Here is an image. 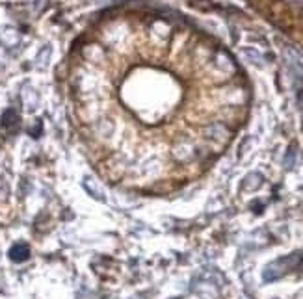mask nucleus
<instances>
[{
  "label": "nucleus",
  "mask_w": 303,
  "mask_h": 299,
  "mask_svg": "<svg viewBox=\"0 0 303 299\" xmlns=\"http://www.w3.org/2000/svg\"><path fill=\"white\" fill-rule=\"evenodd\" d=\"M240 56L246 60L247 64L255 65V67H258V69H263L264 67V56L257 51V48H253V46H244V48L240 51Z\"/></svg>",
  "instance_id": "obj_2"
},
{
  "label": "nucleus",
  "mask_w": 303,
  "mask_h": 299,
  "mask_svg": "<svg viewBox=\"0 0 303 299\" xmlns=\"http://www.w3.org/2000/svg\"><path fill=\"white\" fill-rule=\"evenodd\" d=\"M51 56H52V48L49 45H45L37 52V56H35V67L37 69H47L49 64H51Z\"/></svg>",
  "instance_id": "obj_6"
},
{
  "label": "nucleus",
  "mask_w": 303,
  "mask_h": 299,
  "mask_svg": "<svg viewBox=\"0 0 303 299\" xmlns=\"http://www.w3.org/2000/svg\"><path fill=\"white\" fill-rule=\"evenodd\" d=\"M0 41H2L4 45H8V46L17 45V43H19V34H17V30H13V28H2V30H0Z\"/></svg>",
  "instance_id": "obj_8"
},
{
  "label": "nucleus",
  "mask_w": 303,
  "mask_h": 299,
  "mask_svg": "<svg viewBox=\"0 0 303 299\" xmlns=\"http://www.w3.org/2000/svg\"><path fill=\"white\" fill-rule=\"evenodd\" d=\"M136 299H140V297H136Z\"/></svg>",
  "instance_id": "obj_10"
},
{
  "label": "nucleus",
  "mask_w": 303,
  "mask_h": 299,
  "mask_svg": "<svg viewBox=\"0 0 303 299\" xmlns=\"http://www.w3.org/2000/svg\"><path fill=\"white\" fill-rule=\"evenodd\" d=\"M301 264H303V253H299V251L285 255V257H279V259L272 260L263 270V281L274 282L277 281V279H281V277L288 275L290 271L297 270Z\"/></svg>",
  "instance_id": "obj_1"
},
{
  "label": "nucleus",
  "mask_w": 303,
  "mask_h": 299,
  "mask_svg": "<svg viewBox=\"0 0 303 299\" xmlns=\"http://www.w3.org/2000/svg\"><path fill=\"white\" fill-rule=\"evenodd\" d=\"M8 257H10L12 262H24V260H28L30 257V247L26 243L19 242L15 243V245H12V249L8 251Z\"/></svg>",
  "instance_id": "obj_3"
},
{
  "label": "nucleus",
  "mask_w": 303,
  "mask_h": 299,
  "mask_svg": "<svg viewBox=\"0 0 303 299\" xmlns=\"http://www.w3.org/2000/svg\"><path fill=\"white\" fill-rule=\"evenodd\" d=\"M294 156H296V149H294V147H290L288 155H286V160H285L286 167H292V164H294Z\"/></svg>",
  "instance_id": "obj_9"
},
{
  "label": "nucleus",
  "mask_w": 303,
  "mask_h": 299,
  "mask_svg": "<svg viewBox=\"0 0 303 299\" xmlns=\"http://www.w3.org/2000/svg\"><path fill=\"white\" fill-rule=\"evenodd\" d=\"M263 175L261 173H249L246 178H244V182H242V190H247V191H253V190H258L261 186H263Z\"/></svg>",
  "instance_id": "obj_5"
},
{
  "label": "nucleus",
  "mask_w": 303,
  "mask_h": 299,
  "mask_svg": "<svg viewBox=\"0 0 303 299\" xmlns=\"http://www.w3.org/2000/svg\"><path fill=\"white\" fill-rule=\"evenodd\" d=\"M84 188H86V191L90 193L92 197H95V199H101V201H104V191L103 188L93 180L92 177H86L84 178Z\"/></svg>",
  "instance_id": "obj_7"
},
{
  "label": "nucleus",
  "mask_w": 303,
  "mask_h": 299,
  "mask_svg": "<svg viewBox=\"0 0 303 299\" xmlns=\"http://www.w3.org/2000/svg\"><path fill=\"white\" fill-rule=\"evenodd\" d=\"M19 123H21V117L15 110H6L4 114H2V128H6L8 132H15L19 128Z\"/></svg>",
  "instance_id": "obj_4"
}]
</instances>
